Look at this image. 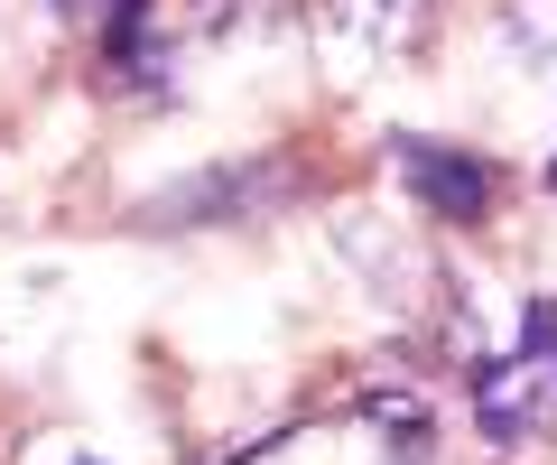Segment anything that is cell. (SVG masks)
I'll return each instance as SVG.
<instances>
[{"label":"cell","mask_w":557,"mask_h":465,"mask_svg":"<svg viewBox=\"0 0 557 465\" xmlns=\"http://www.w3.org/2000/svg\"><path fill=\"white\" fill-rule=\"evenodd\" d=\"M278 196H288L278 159H223V168H205L196 186H168V196H149V205L131 215V233H196V223H242V215H270Z\"/></svg>","instance_id":"1"},{"label":"cell","mask_w":557,"mask_h":465,"mask_svg":"<svg viewBox=\"0 0 557 465\" xmlns=\"http://www.w3.org/2000/svg\"><path fill=\"white\" fill-rule=\"evenodd\" d=\"M391 168H399V186H409L437 223H483L493 215V159H474V149H456V140L391 131Z\"/></svg>","instance_id":"2"},{"label":"cell","mask_w":557,"mask_h":465,"mask_svg":"<svg viewBox=\"0 0 557 465\" xmlns=\"http://www.w3.org/2000/svg\"><path fill=\"white\" fill-rule=\"evenodd\" d=\"M149 47V0H102V75H139Z\"/></svg>","instance_id":"3"},{"label":"cell","mask_w":557,"mask_h":465,"mask_svg":"<svg viewBox=\"0 0 557 465\" xmlns=\"http://www.w3.org/2000/svg\"><path fill=\"white\" fill-rule=\"evenodd\" d=\"M511 364H557V298L520 307V354H511Z\"/></svg>","instance_id":"4"},{"label":"cell","mask_w":557,"mask_h":465,"mask_svg":"<svg viewBox=\"0 0 557 465\" xmlns=\"http://www.w3.org/2000/svg\"><path fill=\"white\" fill-rule=\"evenodd\" d=\"M548 196H557V159H548Z\"/></svg>","instance_id":"5"},{"label":"cell","mask_w":557,"mask_h":465,"mask_svg":"<svg viewBox=\"0 0 557 465\" xmlns=\"http://www.w3.org/2000/svg\"><path fill=\"white\" fill-rule=\"evenodd\" d=\"M84 465H94V456H84Z\"/></svg>","instance_id":"6"}]
</instances>
